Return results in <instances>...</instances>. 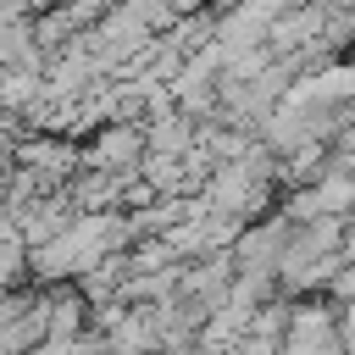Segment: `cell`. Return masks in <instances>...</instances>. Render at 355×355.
<instances>
[{
  "instance_id": "1",
  "label": "cell",
  "mask_w": 355,
  "mask_h": 355,
  "mask_svg": "<svg viewBox=\"0 0 355 355\" xmlns=\"http://www.w3.org/2000/svg\"><path fill=\"white\" fill-rule=\"evenodd\" d=\"M283 355H349V344H344V327H338V305H333L327 294L288 300Z\"/></svg>"
},
{
  "instance_id": "2",
  "label": "cell",
  "mask_w": 355,
  "mask_h": 355,
  "mask_svg": "<svg viewBox=\"0 0 355 355\" xmlns=\"http://www.w3.org/2000/svg\"><path fill=\"white\" fill-rule=\"evenodd\" d=\"M17 166L33 172L44 194H50V189H67V183L83 172V144H78L72 133H55V128H44V133H22V144H17Z\"/></svg>"
},
{
  "instance_id": "3",
  "label": "cell",
  "mask_w": 355,
  "mask_h": 355,
  "mask_svg": "<svg viewBox=\"0 0 355 355\" xmlns=\"http://www.w3.org/2000/svg\"><path fill=\"white\" fill-rule=\"evenodd\" d=\"M288 233H294V216L288 211H266V216H255V222H244L239 227V239H233V272H266V277H277V261H283V250H288Z\"/></svg>"
},
{
  "instance_id": "4",
  "label": "cell",
  "mask_w": 355,
  "mask_h": 355,
  "mask_svg": "<svg viewBox=\"0 0 355 355\" xmlns=\"http://www.w3.org/2000/svg\"><path fill=\"white\" fill-rule=\"evenodd\" d=\"M150 150L144 122H100L94 139L83 144V172H139Z\"/></svg>"
},
{
  "instance_id": "5",
  "label": "cell",
  "mask_w": 355,
  "mask_h": 355,
  "mask_svg": "<svg viewBox=\"0 0 355 355\" xmlns=\"http://www.w3.org/2000/svg\"><path fill=\"white\" fill-rule=\"evenodd\" d=\"M17 144H22V122L17 116H0V178L17 172Z\"/></svg>"
}]
</instances>
